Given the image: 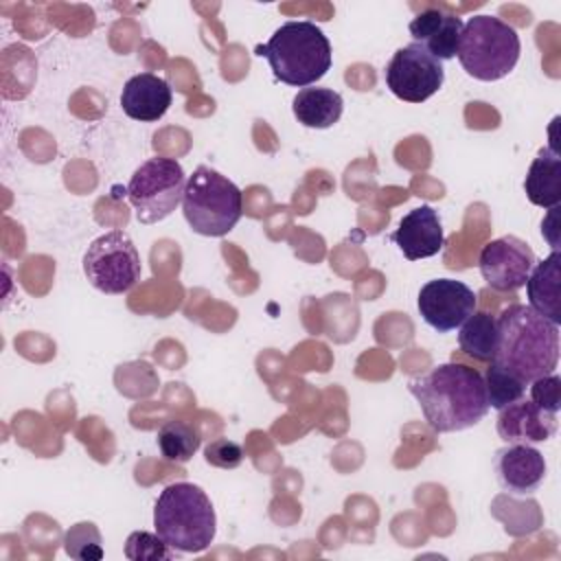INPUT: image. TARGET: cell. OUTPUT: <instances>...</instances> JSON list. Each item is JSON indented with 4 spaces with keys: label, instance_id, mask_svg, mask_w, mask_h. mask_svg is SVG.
Here are the masks:
<instances>
[{
    "label": "cell",
    "instance_id": "11",
    "mask_svg": "<svg viewBox=\"0 0 561 561\" xmlns=\"http://www.w3.org/2000/svg\"><path fill=\"white\" fill-rule=\"evenodd\" d=\"M416 307L434 331L449 333L476 311V294L460 280L434 278L421 287Z\"/></svg>",
    "mask_w": 561,
    "mask_h": 561
},
{
    "label": "cell",
    "instance_id": "13",
    "mask_svg": "<svg viewBox=\"0 0 561 561\" xmlns=\"http://www.w3.org/2000/svg\"><path fill=\"white\" fill-rule=\"evenodd\" d=\"M392 239L408 261L430 259L438 254L445 243L438 213L427 204L412 208L401 217Z\"/></svg>",
    "mask_w": 561,
    "mask_h": 561
},
{
    "label": "cell",
    "instance_id": "8",
    "mask_svg": "<svg viewBox=\"0 0 561 561\" xmlns=\"http://www.w3.org/2000/svg\"><path fill=\"white\" fill-rule=\"evenodd\" d=\"M83 274L103 294H125L140 280V256L131 237L110 230L96 237L83 254Z\"/></svg>",
    "mask_w": 561,
    "mask_h": 561
},
{
    "label": "cell",
    "instance_id": "15",
    "mask_svg": "<svg viewBox=\"0 0 561 561\" xmlns=\"http://www.w3.org/2000/svg\"><path fill=\"white\" fill-rule=\"evenodd\" d=\"M412 39L421 44L438 61H449L458 53L462 20L443 9L430 7L421 11L408 26Z\"/></svg>",
    "mask_w": 561,
    "mask_h": 561
},
{
    "label": "cell",
    "instance_id": "25",
    "mask_svg": "<svg viewBox=\"0 0 561 561\" xmlns=\"http://www.w3.org/2000/svg\"><path fill=\"white\" fill-rule=\"evenodd\" d=\"M530 386V401L546 412L557 414L561 408V379L557 373L539 377L528 383Z\"/></svg>",
    "mask_w": 561,
    "mask_h": 561
},
{
    "label": "cell",
    "instance_id": "1",
    "mask_svg": "<svg viewBox=\"0 0 561 561\" xmlns=\"http://www.w3.org/2000/svg\"><path fill=\"white\" fill-rule=\"evenodd\" d=\"M427 425L438 434L462 432L478 425L486 412L484 377L465 364H438L408 381Z\"/></svg>",
    "mask_w": 561,
    "mask_h": 561
},
{
    "label": "cell",
    "instance_id": "18",
    "mask_svg": "<svg viewBox=\"0 0 561 561\" xmlns=\"http://www.w3.org/2000/svg\"><path fill=\"white\" fill-rule=\"evenodd\" d=\"M524 191L530 204L557 208L561 202V156L552 147H541L530 162Z\"/></svg>",
    "mask_w": 561,
    "mask_h": 561
},
{
    "label": "cell",
    "instance_id": "14",
    "mask_svg": "<svg viewBox=\"0 0 561 561\" xmlns=\"http://www.w3.org/2000/svg\"><path fill=\"white\" fill-rule=\"evenodd\" d=\"M557 432V414L541 410L524 397L497 414V434L506 443H543Z\"/></svg>",
    "mask_w": 561,
    "mask_h": 561
},
{
    "label": "cell",
    "instance_id": "3",
    "mask_svg": "<svg viewBox=\"0 0 561 561\" xmlns=\"http://www.w3.org/2000/svg\"><path fill=\"white\" fill-rule=\"evenodd\" d=\"M153 526L169 548L204 552L215 539L217 517L213 502L197 484L173 482L156 500Z\"/></svg>",
    "mask_w": 561,
    "mask_h": 561
},
{
    "label": "cell",
    "instance_id": "12",
    "mask_svg": "<svg viewBox=\"0 0 561 561\" xmlns=\"http://www.w3.org/2000/svg\"><path fill=\"white\" fill-rule=\"evenodd\" d=\"M497 482L515 495L535 493L546 478V460L539 449L528 443H508L493 458Z\"/></svg>",
    "mask_w": 561,
    "mask_h": 561
},
{
    "label": "cell",
    "instance_id": "22",
    "mask_svg": "<svg viewBox=\"0 0 561 561\" xmlns=\"http://www.w3.org/2000/svg\"><path fill=\"white\" fill-rule=\"evenodd\" d=\"M484 388H486L489 408H495V410L506 408L508 403L522 399L526 392V383L522 379H517L515 375H511L508 370H504L493 362H489V368L484 375Z\"/></svg>",
    "mask_w": 561,
    "mask_h": 561
},
{
    "label": "cell",
    "instance_id": "10",
    "mask_svg": "<svg viewBox=\"0 0 561 561\" xmlns=\"http://www.w3.org/2000/svg\"><path fill=\"white\" fill-rule=\"evenodd\" d=\"M482 278L497 291H515L526 285L537 259L526 241L506 234L489 241L480 252Z\"/></svg>",
    "mask_w": 561,
    "mask_h": 561
},
{
    "label": "cell",
    "instance_id": "19",
    "mask_svg": "<svg viewBox=\"0 0 561 561\" xmlns=\"http://www.w3.org/2000/svg\"><path fill=\"white\" fill-rule=\"evenodd\" d=\"M294 116L300 125L311 129H327L340 121L344 101L331 88H302L294 96Z\"/></svg>",
    "mask_w": 561,
    "mask_h": 561
},
{
    "label": "cell",
    "instance_id": "5",
    "mask_svg": "<svg viewBox=\"0 0 561 561\" xmlns=\"http://www.w3.org/2000/svg\"><path fill=\"white\" fill-rule=\"evenodd\" d=\"M182 213L193 232L204 237H224L241 219L243 195L226 175L199 164L186 178Z\"/></svg>",
    "mask_w": 561,
    "mask_h": 561
},
{
    "label": "cell",
    "instance_id": "4",
    "mask_svg": "<svg viewBox=\"0 0 561 561\" xmlns=\"http://www.w3.org/2000/svg\"><path fill=\"white\" fill-rule=\"evenodd\" d=\"M256 53L267 59L274 77L294 88H309L331 68V44L309 20L280 24Z\"/></svg>",
    "mask_w": 561,
    "mask_h": 561
},
{
    "label": "cell",
    "instance_id": "26",
    "mask_svg": "<svg viewBox=\"0 0 561 561\" xmlns=\"http://www.w3.org/2000/svg\"><path fill=\"white\" fill-rule=\"evenodd\" d=\"M206 462L219 469H234L243 462V449L239 443L228 440V438H217L213 443H208V447L204 449Z\"/></svg>",
    "mask_w": 561,
    "mask_h": 561
},
{
    "label": "cell",
    "instance_id": "17",
    "mask_svg": "<svg viewBox=\"0 0 561 561\" xmlns=\"http://www.w3.org/2000/svg\"><path fill=\"white\" fill-rule=\"evenodd\" d=\"M528 307L561 324V252L552 250L543 261L535 263L526 280Z\"/></svg>",
    "mask_w": 561,
    "mask_h": 561
},
{
    "label": "cell",
    "instance_id": "23",
    "mask_svg": "<svg viewBox=\"0 0 561 561\" xmlns=\"http://www.w3.org/2000/svg\"><path fill=\"white\" fill-rule=\"evenodd\" d=\"M64 550H66V554H70L72 559H79V561H99V559H103L101 533L90 522L75 524L64 537Z\"/></svg>",
    "mask_w": 561,
    "mask_h": 561
},
{
    "label": "cell",
    "instance_id": "24",
    "mask_svg": "<svg viewBox=\"0 0 561 561\" xmlns=\"http://www.w3.org/2000/svg\"><path fill=\"white\" fill-rule=\"evenodd\" d=\"M169 546L162 541V537L156 533L136 530L125 541V557L134 561H158V559H171Z\"/></svg>",
    "mask_w": 561,
    "mask_h": 561
},
{
    "label": "cell",
    "instance_id": "20",
    "mask_svg": "<svg viewBox=\"0 0 561 561\" xmlns=\"http://www.w3.org/2000/svg\"><path fill=\"white\" fill-rule=\"evenodd\" d=\"M458 329H460L458 333L460 351H465L467 355L480 362L493 359L495 346H497V322L491 313L473 311Z\"/></svg>",
    "mask_w": 561,
    "mask_h": 561
},
{
    "label": "cell",
    "instance_id": "2",
    "mask_svg": "<svg viewBox=\"0 0 561 561\" xmlns=\"http://www.w3.org/2000/svg\"><path fill=\"white\" fill-rule=\"evenodd\" d=\"M497 346L493 364L526 386L554 373L559 364V324L528 305H511L497 318Z\"/></svg>",
    "mask_w": 561,
    "mask_h": 561
},
{
    "label": "cell",
    "instance_id": "9",
    "mask_svg": "<svg viewBox=\"0 0 561 561\" xmlns=\"http://www.w3.org/2000/svg\"><path fill=\"white\" fill-rule=\"evenodd\" d=\"M383 77L386 85L397 99L408 103H423L440 90L445 81V68L443 61L432 57L421 44L412 42L392 55Z\"/></svg>",
    "mask_w": 561,
    "mask_h": 561
},
{
    "label": "cell",
    "instance_id": "21",
    "mask_svg": "<svg viewBox=\"0 0 561 561\" xmlns=\"http://www.w3.org/2000/svg\"><path fill=\"white\" fill-rule=\"evenodd\" d=\"M199 445L197 430L184 421H169L158 430V447L171 462H188Z\"/></svg>",
    "mask_w": 561,
    "mask_h": 561
},
{
    "label": "cell",
    "instance_id": "16",
    "mask_svg": "<svg viewBox=\"0 0 561 561\" xmlns=\"http://www.w3.org/2000/svg\"><path fill=\"white\" fill-rule=\"evenodd\" d=\"M173 101L169 83L153 75V72H140L127 79L121 92V105L123 112L140 123H153L162 118Z\"/></svg>",
    "mask_w": 561,
    "mask_h": 561
},
{
    "label": "cell",
    "instance_id": "7",
    "mask_svg": "<svg viewBox=\"0 0 561 561\" xmlns=\"http://www.w3.org/2000/svg\"><path fill=\"white\" fill-rule=\"evenodd\" d=\"M186 186L184 169L173 158H151L142 162L129 184L127 197L140 224H156L169 217L180 204Z\"/></svg>",
    "mask_w": 561,
    "mask_h": 561
},
{
    "label": "cell",
    "instance_id": "6",
    "mask_svg": "<svg viewBox=\"0 0 561 561\" xmlns=\"http://www.w3.org/2000/svg\"><path fill=\"white\" fill-rule=\"evenodd\" d=\"M517 31L495 15H473L462 24L458 61L478 81L504 79L519 61Z\"/></svg>",
    "mask_w": 561,
    "mask_h": 561
}]
</instances>
